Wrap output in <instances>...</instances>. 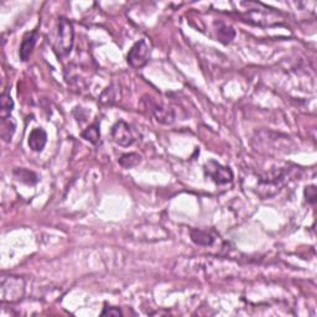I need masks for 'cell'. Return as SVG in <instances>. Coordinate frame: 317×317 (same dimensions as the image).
Here are the masks:
<instances>
[{
    "mask_svg": "<svg viewBox=\"0 0 317 317\" xmlns=\"http://www.w3.org/2000/svg\"><path fill=\"white\" fill-rule=\"evenodd\" d=\"M75 44V30L72 22L66 18H60L57 25V35H56L53 50L58 57H66L71 53Z\"/></svg>",
    "mask_w": 317,
    "mask_h": 317,
    "instance_id": "1",
    "label": "cell"
},
{
    "mask_svg": "<svg viewBox=\"0 0 317 317\" xmlns=\"http://www.w3.org/2000/svg\"><path fill=\"white\" fill-rule=\"evenodd\" d=\"M0 294H2V302L14 304L24 297L25 294V280L20 276H3L0 281Z\"/></svg>",
    "mask_w": 317,
    "mask_h": 317,
    "instance_id": "2",
    "label": "cell"
},
{
    "mask_svg": "<svg viewBox=\"0 0 317 317\" xmlns=\"http://www.w3.org/2000/svg\"><path fill=\"white\" fill-rule=\"evenodd\" d=\"M111 135L113 142L123 148L130 147L137 140V131L124 120H119L112 127Z\"/></svg>",
    "mask_w": 317,
    "mask_h": 317,
    "instance_id": "3",
    "label": "cell"
},
{
    "mask_svg": "<svg viewBox=\"0 0 317 317\" xmlns=\"http://www.w3.org/2000/svg\"><path fill=\"white\" fill-rule=\"evenodd\" d=\"M204 176L211 179L217 185H226L233 181V171L228 166H223L215 160H209L203 166Z\"/></svg>",
    "mask_w": 317,
    "mask_h": 317,
    "instance_id": "4",
    "label": "cell"
},
{
    "mask_svg": "<svg viewBox=\"0 0 317 317\" xmlns=\"http://www.w3.org/2000/svg\"><path fill=\"white\" fill-rule=\"evenodd\" d=\"M150 57V47L145 40H140L134 45L127 56L128 63L134 68H142L148 63Z\"/></svg>",
    "mask_w": 317,
    "mask_h": 317,
    "instance_id": "5",
    "label": "cell"
},
{
    "mask_svg": "<svg viewBox=\"0 0 317 317\" xmlns=\"http://www.w3.org/2000/svg\"><path fill=\"white\" fill-rule=\"evenodd\" d=\"M279 13H274V11L263 8L260 9H251L248 11V22L254 25H259V26H273V25L279 24Z\"/></svg>",
    "mask_w": 317,
    "mask_h": 317,
    "instance_id": "6",
    "label": "cell"
},
{
    "mask_svg": "<svg viewBox=\"0 0 317 317\" xmlns=\"http://www.w3.org/2000/svg\"><path fill=\"white\" fill-rule=\"evenodd\" d=\"M38 39H39L38 30H33L32 32L26 33V35L24 36L20 45V50H19V56H20L21 61H24V62L29 61L33 49H35V45L38 43Z\"/></svg>",
    "mask_w": 317,
    "mask_h": 317,
    "instance_id": "7",
    "label": "cell"
},
{
    "mask_svg": "<svg viewBox=\"0 0 317 317\" xmlns=\"http://www.w3.org/2000/svg\"><path fill=\"white\" fill-rule=\"evenodd\" d=\"M46 143H47V133L46 131H45L43 128L32 129V131L30 133V135H29V140H27L29 148L31 149L32 151L40 153V151L44 150Z\"/></svg>",
    "mask_w": 317,
    "mask_h": 317,
    "instance_id": "8",
    "label": "cell"
},
{
    "mask_svg": "<svg viewBox=\"0 0 317 317\" xmlns=\"http://www.w3.org/2000/svg\"><path fill=\"white\" fill-rule=\"evenodd\" d=\"M215 31L217 35V40L224 45L231 44L235 38V31L231 25L223 21H215Z\"/></svg>",
    "mask_w": 317,
    "mask_h": 317,
    "instance_id": "9",
    "label": "cell"
},
{
    "mask_svg": "<svg viewBox=\"0 0 317 317\" xmlns=\"http://www.w3.org/2000/svg\"><path fill=\"white\" fill-rule=\"evenodd\" d=\"M191 239L195 244L201 246H211L215 243V237L207 231L201 229H192L191 231Z\"/></svg>",
    "mask_w": 317,
    "mask_h": 317,
    "instance_id": "10",
    "label": "cell"
},
{
    "mask_svg": "<svg viewBox=\"0 0 317 317\" xmlns=\"http://www.w3.org/2000/svg\"><path fill=\"white\" fill-rule=\"evenodd\" d=\"M119 87L117 85H111L100 94L99 103L103 105H113L119 99Z\"/></svg>",
    "mask_w": 317,
    "mask_h": 317,
    "instance_id": "11",
    "label": "cell"
},
{
    "mask_svg": "<svg viewBox=\"0 0 317 317\" xmlns=\"http://www.w3.org/2000/svg\"><path fill=\"white\" fill-rule=\"evenodd\" d=\"M14 176H15L19 181L24 182V184L26 185H30V186L36 185L39 180H40L35 172H32V171L27 169H15L14 170Z\"/></svg>",
    "mask_w": 317,
    "mask_h": 317,
    "instance_id": "12",
    "label": "cell"
},
{
    "mask_svg": "<svg viewBox=\"0 0 317 317\" xmlns=\"http://www.w3.org/2000/svg\"><path fill=\"white\" fill-rule=\"evenodd\" d=\"M153 108L154 109H151V112H153L154 117H155L158 122L162 123V124H171L173 122L175 116H173L172 111H169V109H165L159 105H153Z\"/></svg>",
    "mask_w": 317,
    "mask_h": 317,
    "instance_id": "13",
    "label": "cell"
},
{
    "mask_svg": "<svg viewBox=\"0 0 317 317\" xmlns=\"http://www.w3.org/2000/svg\"><path fill=\"white\" fill-rule=\"evenodd\" d=\"M14 109V100L11 98L9 92H4L2 94V99H0V117L2 119L11 117V112Z\"/></svg>",
    "mask_w": 317,
    "mask_h": 317,
    "instance_id": "14",
    "label": "cell"
},
{
    "mask_svg": "<svg viewBox=\"0 0 317 317\" xmlns=\"http://www.w3.org/2000/svg\"><path fill=\"white\" fill-rule=\"evenodd\" d=\"M16 123L13 118H5L2 119V137L5 143H9L13 137L14 133H15Z\"/></svg>",
    "mask_w": 317,
    "mask_h": 317,
    "instance_id": "15",
    "label": "cell"
},
{
    "mask_svg": "<svg viewBox=\"0 0 317 317\" xmlns=\"http://www.w3.org/2000/svg\"><path fill=\"white\" fill-rule=\"evenodd\" d=\"M82 137L89 142L91 144L97 145L100 140V130H99V123L95 122L94 124L89 125L82 133Z\"/></svg>",
    "mask_w": 317,
    "mask_h": 317,
    "instance_id": "16",
    "label": "cell"
},
{
    "mask_svg": "<svg viewBox=\"0 0 317 317\" xmlns=\"http://www.w3.org/2000/svg\"><path fill=\"white\" fill-rule=\"evenodd\" d=\"M142 161V156L136 153H129L124 154V155L120 156L119 159V165L124 169H131V167H135L140 164Z\"/></svg>",
    "mask_w": 317,
    "mask_h": 317,
    "instance_id": "17",
    "label": "cell"
},
{
    "mask_svg": "<svg viewBox=\"0 0 317 317\" xmlns=\"http://www.w3.org/2000/svg\"><path fill=\"white\" fill-rule=\"evenodd\" d=\"M305 197H306V201L308 203L315 204L316 203V187L315 186H308L305 190Z\"/></svg>",
    "mask_w": 317,
    "mask_h": 317,
    "instance_id": "18",
    "label": "cell"
},
{
    "mask_svg": "<svg viewBox=\"0 0 317 317\" xmlns=\"http://www.w3.org/2000/svg\"><path fill=\"white\" fill-rule=\"evenodd\" d=\"M102 315L103 316H107V315H109V316H122L123 313H122V311H120L118 307H104V310H103Z\"/></svg>",
    "mask_w": 317,
    "mask_h": 317,
    "instance_id": "19",
    "label": "cell"
}]
</instances>
